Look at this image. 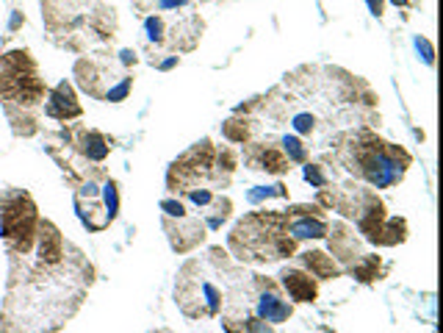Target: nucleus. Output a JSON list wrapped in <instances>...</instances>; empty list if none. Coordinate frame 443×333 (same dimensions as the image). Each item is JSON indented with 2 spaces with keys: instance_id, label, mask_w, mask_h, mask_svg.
Here are the masks:
<instances>
[{
  "instance_id": "1",
  "label": "nucleus",
  "mask_w": 443,
  "mask_h": 333,
  "mask_svg": "<svg viewBox=\"0 0 443 333\" xmlns=\"http://www.w3.org/2000/svg\"><path fill=\"white\" fill-rule=\"evenodd\" d=\"M48 114L56 117V120H67V117H78L81 114V106L75 100V92L67 81H61L53 92H50V100H48Z\"/></svg>"
},
{
  "instance_id": "2",
  "label": "nucleus",
  "mask_w": 443,
  "mask_h": 333,
  "mask_svg": "<svg viewBox=\"0 0 443 333\" xmlns=\"http://www.w3.org/2000/svg\"><path fill=\"white\" fill-rule=\"evenodd\" d=\"M280 278H283V286L288 289V294H291L297 303H308V300L316 297V283H313L311 275H305V272H299V269H286Z\"/></svg>"
},
{
  "instance_id": "3",
  "label": "nucleus",
  "mask_w": 443,
  "mask_h": 333,
  "mask_svg": "<svg viewBox=\"0 0 443 333\" xmlns=\"http://www.w3.org/2000/svg\"><path fill=\"white\" fill-rule=\"evenodd\" d=\"M258 316L261 319H266V322H286L288 316H291V305L288 303H283L275 292H266L261 300H258Z\"/></svg>"
},
{
  "instance_id": "4",
  "label": "nucleus",
  "mask_w": 443,
  "mask_h": 333,
  "mask_svg": "<svg viewBox=\"0 0 443 333\" xmlns=\"http://www.w3.org/2000/svg\"><path fill=\"white\" fill-rule=\"evenodd\" d=\"M302 261H305V267H308L316 278H335V275H338V267H335L333 256H324V253H305Z\"/></svg>"
},
{
  "instance_id": "5",
  "label": "nucleus",
  "mask_w": 443,
  "mask_h": 333,
  "mask_svg": "<svg viewBox=\"0 0 443 333\" xmlns=\"http://www.w3.org/2000/svg\"><path fill=\"white\" fill-rule=\"evenodd\" d=\"M291 234H294L297 239H322V236L327 234V228H324V222H319V220H297V222L291 225Z\"/></svg>"
},
{
  "instance_id": "6",
  "label": "nucleus",
  "mask_w": 443,
  "mask_h": 333,
  "mask_svg": "<svg viewBox=\"0 0 443 333\" xmlns=\"http://www.w3.org/2000/svg\"><path fill=\"white\" fill-rule=\"evenodd\" d=\"M48 234H42V256H48V261H59L61 256V236L53 225H45Z\"/></svg>"
},
{
  "instance_id": "7",
  "label": "nucleus",
  "mask_w": 443,
  "mask_h": 333,
  "mask_svg": "<svg viewBox=\"0 0 443 333\" xmlns=\"http://www.w3.org/2000/svg\"><path fill=\"white\" fill-rule=\"evenodd\" d=\"M83 153L89 155V158H95V161H103L106 155H108V144H106V139L100 136V133H89L86 139H83Z\"/></svg>"
},
{
  "instance_id": "8",
  "label": "nucleus",
  "mask_w": 443,
  "mask_h": 333,
  "mask_svg": "<svg viewBox=\"0 0 443 333\" xmlns=\"http://www.w3.org/2000/svg\"><path fill=\"white\" fill-rule=\"evenodd\" d=\"M286 158H280L275 150H266L264 153V170H269V173H283L286 170Z\"/></svg>"
},
{
  "instance_id": "9",
  "label": "nucleus",
  "mask_w": 443,
  "mask_h": 333,
  "mask_svg": "<svg viewBox=\"0 0 443 333\" xmlns=\"http://www.w3.org/2000/svg\"><path fill=\"white\" fill-rule=\"evenodd\" d=\"M144 31H147V39L150 42H164V20L161 17H150L144 23Z\"/></svg>"
},
{
  "instance_id": "10",
  "label": "nucleus",
  "mask_w": 443,
  "mask_h": 333,
  "mask_svg": "<svg viewBox=\"0 0 443 333\" xmlns=\"http://www.w3.org/2000/svg\"><path fill=\"white\" fill-rule=\"evenodd\" d=\"M283 147H286L288 158H294V161H305V147H302V142H299L297 136H286V139H283Z\"/></svg>"
},
{
  "instance_id": "11",
  "label": "nucleus",
  "mask_w": 443,
  "mask_h": 333,
  "mask_svg": "<svg viewBox=\"0 0 443 333\" xmlns=\"http://www.w3.org/2000/svg\"><path fill=\"white\" fill-rule=\"evenodd\" d=\"M128 92H130V78H122L117 86H111V89L106 92V100L119 103V100H125V97H128Z\"/></svg>"
},
{
  "instance_id": "12",
  "label": "nucleus",
  "mask_w": 443,
  "mask_h": 333,
  "mask_svg": "<svg viewBox=\"0 0 443 333\" xmlns=\"http://www.w3.org/2000/svg\"><path fill=\"white\" fill-rule=\"evenodd\" d=\"M313 125H316V120H313L311 114H297V117H294V128H297L299 133H311Z\"/></svg>"
},
{
  "instance_id": "13",
  "label": "nucleus",
  "mask_w": 443,
  "mask_h": 333,
  "mask_svg": "<svg viewBox=\"0 0 443 333\" xmlns=\"http://www.w3.org/2000/svg\"><path fill=\"white\" fill-rule=\"evenodd\" d=\"M161 209L166 211V217H177V220L186 214V211H183V203H177V200H164Z\"/></svg>"
},
{
  "instance_id": "14",
  "label": "nucleus",
  "mask_w": 443,
  "mask_h": 333,
  "mask_svg": "<svg viewBox=\"0 0 443 333\" xmlns=\"http://www.w3.org/2000/svg\"><path fill=\"white\" fill-rule=\"evenodd\" d=\"M305 178H308L311 184H316V187H322V184H324V178H322V173H319V166H313V164H308V166H305Z\"/></svg>"
},
{
  "instance_id": "15",
  "label": "nucleus",
  "mask_w": 443,
  "mask_h": 333,
  "mask_svg": "<svg viewBox=\"0 0 443 333\" xmlns=\"http://www.w3.org/2000/svg\"><path fill=\"white\" fill-rule=\"evenodd\" d=\"M188 198H191L197 206H208V203H210V192H205V189H199V192H188Z\"/></svg>"
},
{
  "instance_id": "16",
  "label": "nucleus",
  "mask_w": 443,
  "mask_h": 333,
  "mask_svg": "<svg viewBox=\"0 0 443 333\" xmlns=\"http://www.w3.org/2000/svg\"><path fill=\"white\" fill-rule=\"evenodd\" d=\"M180 6H186V0H158V9H180Z\"/></svg>"
}]
</instances>
